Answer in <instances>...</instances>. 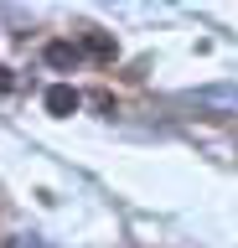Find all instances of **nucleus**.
<instances>
[{"label": "nucleus", "mask_w": 238, "mask_h": 248, "mask_svg": "<svg viewBox=\"0 0 238 248\" xmlns=\"http://www.w3.org/2000/svg\"><path fill=\"white\" fill-rule=\"evenodd\" d=\"M83 46H88L94 57H114V42L104 36V31H88V36H83Z\"/></svg>", "instance_id": "4"}, {"label": "nucleus", "mask_w": 238, "mask_h": 248, "mask_svg": "<svg viewBox=\"0 0 238 248\" xmlns=\"http://www.w3.org/2000/svg\"><path fill=\"white\" fill-rule=\"evenodd\" d=\"M5 83H11V78H5V67H0V88H5Z\"/></svg>", "instance_id": "6"}, {"label": "nucleus", "mask_w": 238, "mask_h": 248, "mask_svg": "<svg viewBox=\"0 0 238 248\" xmlns=\"http://www.w3.org/2000/svg\"><path fill=\"white\" fill-rule=\"evenodd\" d=\"M42 57H47V67H63V73H67V67H78V57H83V52H78L73 42H52Z\"/></svg>", "instance_id": "3"}, {"label": "nucleus", "mask_w": 238, "mask_h": 248, "mask_svg": "<svg viewBox=\"0 0 238 248\" xmlns=\"http://www.w3.org/2000/svg\"><path fill=\"white\" fill-rule=\"evenodd\" d=\"M42 104H47V114H57V119H67V114H78V104H83V98H78V88H67V83H52Z\"/></svg>", "instance_id": "2"}, {"label": "nucleus", "mask_w": 238, "mask_h": 248, "mask_svg": "<svg viewBox=\"0 0 238 248\" xmlns=\"http://www.w3.org/2000/svg\"><path fill=\"white\" fill-rule=\"evenodd\" d=\"M11 248H57V243H47V238H36V232H16V238H11Z\"/></svg>", "instance_id": "5"}, {"label": "nucleus", "mask_w": 238, "mask_h": 248, "mask_svg": "<svg viewBox=\"0 0 238 248\" xmlns=\"http://www.w3.org/2000/svg\"><path fill=\"white\" fill-rule=\"evenodd\" d=\"M191 104L207 108V114H238V83H212V88H197L191 93Z\"/></svg>", "instance_id": "1"}]
</instances>
